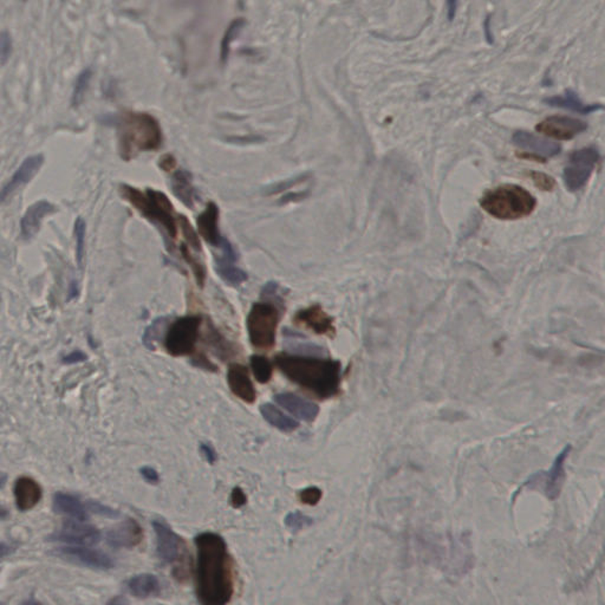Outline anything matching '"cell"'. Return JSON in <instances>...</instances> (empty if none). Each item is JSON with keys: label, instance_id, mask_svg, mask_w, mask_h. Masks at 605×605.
<instances>
[{"label": "cell", "instance_id": "1", "mask_svg": "<svg viewBox=\"0 0 605 605\" xmlns=\"http://www.w3.org/2000/svg\"><path fill=\"white\" fill-rule=\"evenodd\" d=\"M195 591L204 605H225L234 593L233 563L222 535H196Z\"/></svg>", "mask_w": 605, "mask_h": 605}, {"label": "cell", "instance_id": "2", "mask_svg": "<svg viewBox=\"0 0 605 605\" xmlns=\"http://www.w3.org/2000/svg\"><path fill=\"white\" fill-rule=\"evenodd\" d=\"M275 362L288 380L319 399L337 395L342 372L337 361L283 352L276 356Z\"/></svg>", "mask_w": 605, "mask_h": 605}, {"label": "cell", "instance_id": "3", "mask_svg": "<svg viewBox=\"0 0 605 605\" xmlns=\"http://www.w3.org/2000/svg\"><path fill=\"white\" fill-rule=\"evenodd\" d=\"M117 133L118 153L125 161H130L141 153L158 151L162 146L161 125L151 114L125 112L117 123Z\"/></svg>", "mask_w": 605, "mask_h": 605}, {"label": "cell", "instance_id": "4", "mask_svg": "<svg viewBox=\"0 0 605 605\" xmlns=\"http://www.w3.org/2000/svg\"><path fill=\"white\" fill-rule=\"evenodd\" d=\"M120 194L138 209L141 215L166 232L168 238L171 240L176 238L179 219L176 220V209L164 193L153 188H147L146 192H142L136 187L123 184L120 186Z\"/></svg>", "mask_w": 605, "mask_h": 605}, {"label": "cell", "instance_id": "5", "mask_svg": "<svg viewBox=\"0 0 605 605\" xmlns=\"http://www.w3.org/2000/svg\"><path fill=\"white\" fill-rule=\"evenodd\" d=\"M480 205L493 217L518 220L533 212L537 200L525 188L517 184H502L485 193Z\"/></svg>", "mask_w": 605, "mask_h": 605}, {"label": "cell", "instance_id": "6", "mask_svg": "<svg viewBox=\"0 0 605 605\" xmlns=\"http://www.w3.org/2000/svg\"><path fill=\"white\" fill-rule=\"evenodd\" d=\"M279 319V310L277 309L276 305L267 301H259L252 305L246 319L251 344L260 350L273 348Z\"/></svg>", "mask_w": 605, "mask_h": 605}, {"label": "cell", "instance_id": "7", "mask_svg": "<svg viewBox=\"0 0 605 605\" xmlns=\"http://www.w3.org/2000/svg\"><path fill=\"white\" fill-rule=\"evenodd\" d=\"M202 318L188 315L171 323L164 336V348L174 357L191 355L194 352L199 339Z\"/></svg>", "mask_w": 605, "mask_h": 605}, {"label": "cell", "instance_id": "8", "mask_svg": "<svg viewBox=\"0 0 605 605\" xmlns=\"http://www.w3.org/2000/svg\"><path fill=\"white\" fill-rule=\"evenodd\" d=\"M598 161L599 154L593 147L573 151L570 155L563 174L564 184L570 192H577L588 184Z\"/></svg>", "mask_w": 605, "mask_h": 605}, {"label": "cell", "instance_id": "9", "mask_svg": "<svg viewBox=\"0 0 605 605\" xmlns=\"http://www.w3.org/2000/svg\"><path fill=\"white\" fill-rule=\"evenodd\" d=\"M154 527L155 535H156V553L160 560H162L163 563L176 564L180 563L181 565V572H180L179 580H182L186 577V568L184 562L188 558L187 551H186V544L184 539L171 530L169 526L163 524L161 522H153Z\"/></svg>", "mask_w": 605, "mask_h": 605}, {"label": "cell", "instance_id": "10", "mask_svg": "<svg viewBox=\"0 0 605 605\" xmlns=\"http://www.w3.org/2000/svg\"><path fill=\"white\" fill-rule=\"evenodd\" d=\"M100 532L95 526L87 524L85 520L69 519L63 524L61 530L54 535V540L67 545L92 546L98 543Z\"/></svg>", "mask_w": 605, "mask_h": 605}, {"label": "cell", "instance_id": "11", "mask_svg": "<svg viewBox=\"0 0 605 605\" xmlns=\"http://www.w3.org/2000/svg\"><path fill=\"white\" fill-rule=\"evenodd\" d=\"M535 129L547 138L568 141L588 129V125L573 117L550 116L537 125Z\"/></svg>", "mask_w": 605, "mask_h": 605}, {"label": "cell", "instance_id": "12", "mask_svg": "<svg viewBox=\"0 0 605 605\" xmlns=\"http://www.w3.org/2000/svg\"><path fill=\"white\" fill-rule=\"evenodd\" d=\"M57 555L62 557L63 560L94 570H109L114 565L113 560L108 555H105V552L94 550L90 546L67 545L59 547Z\"/></svg>", "mask_w": 605, "mask_h": 605}, {"label": "cell", "instance_id": "13", "mask_svg": "<svg viewBox=\"0 0 605 605\" xmlns=\"http://www.w3.org/2000/svg\"><path fill=\"white\" fill-rule=\"evenodd\" d=\"M293 321L298 326H305L318 335L332 337L336 334L334 318L329 316L319 305H311L309 308L299 310L295 315Z\"/></svg>", "mask_w": 605, "mask_h": 605}, {"label": "cell", "instance_id": "14", "mask_svg": "<svg viewBox=\"0 0 605 605\" xmlns=\"http://www.w3.org/2000/svg\"><path fill=\"white\" fill-rule=\"evenodd\" d=\"M512 142L527 154H534L537 160H545L560 153L558 143L527 131H517L512 138Z\"/></svg>", "mask_w": 605, "mask_h": 605}, {"label": "cell", "instance_id": "15", "mask_svg": "<svg viewBox=\"0 0 605 605\" xmlns=\"http://www.w3.org/2000/svg\"><path fill=\"white\" fill-rule=\"evenodd\" d=\"M59 211L50 201L41 200L34 202L26 209L21 222V237L23 240L29 242L39 232L43 219L54 214Z\"/></svg>", "mask_w": 605, "mask_h": 605}, {"label": "cell", "instance_id": "16", "mask_svg": "<svg viewBox=\"0 0 605 605\" xmlns=\"http://www.w3.org/2000/svg\"><path fill=\"white\" fill-rule=\"evenodd\" d=\"M43 163H44V155L37 154L29 156L28 159L24 160L17 171H14L12 178L8 184H5L1 189L0 199L1 202H5L6 198H9L14 191H17L18 188L30 182L34 179V176L38 171H41Z\"/></svg>", "mask_w": 605, "mask_h": 605}, {"label": "cell", "instance_id": "17", "mask_svg": "<svg viewBox=\"0 0 605 605\" xmlns=\"http://www.w3.org/2000/svg\"><path fill=\"white\" fill-rule=\"evenodd\" d=\"M227 383L231 392L246 403H253L257 399L255 385L250 379V374L245 365L239 363L230 364L227 370Z\"/></svg>", "mask_w": 605, "mask_h": 605}, {"label": "cell", "instance_id": "18", "mask_svg": "<svg viewBox=\"0 0 605 605\" xmlns=\"http://www.w3.org/2000/svg\"><path fill=\"white\" fill-rule=\"evenodd\" d=\"M219 207L215 202L211 201L206 206L204 212L196 217V227L199 234L205 239L207 244L217 247H220L225 239L219 231Z\"/></svg>", "mask_w": 605, "mask_h": 605}, {"label": "cell", "instance_id": "19", "mask_svg": "<svg viewBox=\"0 0 605 605\" xmlns=\"http://www.w3.org/2000/svg\"><path fill=\"white\" fill-rule=\"evenodd\" d=\"M142 538L143 531L141 526L138 525L136 520L130 518L115 526L107 534V542L113 547L131 549L138 546L142 542Z\"/></svg>", "mask_w": 605, "mask_h": 605}, {"label": "cell", "instance_id": "20", "mask_svg": "<svg viewBox=\"0 0 605 605\" xmlns=\"http://www.w3.org/2000/svg\"><path fill=\"white\" fill-rule=\"evenodd\" d=\"M278 405H282L284 410L293 414L296 418L303 421L311 422L317 418L319 408L317 405L305 400L303 397L297 396L293 392H283L275 396Z\"/></svg>", "mask_w": 605, "mask_h": 605}, {"label": "cell", "instance_id": "21", "mask_svg": "<svg viewBox=\"0 0 605 605\" xmlns=\"http://www.w3.org/2000/svg\"><path fill=\"white\" fill-rule=\"evenodd\" d=\"M13 493L16 505L23 512L34 509L42 499V487L37 481L29 476H21L17 479L13 487Z\"/></svg>", "mask_w": 605, "mask_h": 605}, {"label": "cell", "instance_id": "22", "mask_svg": "<svg viewBox=\"0 0 605 605\" xmlns=\"http://www.w3.org/2000/svg\"><path fill=\"white\" fill-rule=\"evenodd\" d=\"M54 509L56 513L62 514L70 519L87 520L89 509L81 501L80 498L67 493H56L54 497Z\"/></svg>", "mask_w": 605, "mask_h": 605}, {"label": "cell", "instance_id": "23", "mask_svg": "<svg viewBox=\"0 0 605 605\" xmlns=\"http://www.w3.org/2000/svg\"><path fill=\"white\" fill-rule=\"evenodd\" d=\"M171 188L173 194L187 209H193L198 199V193L193 184V176L187 171H178L171 176Z\"/></svg>", "mask_w": 605, "mask_h": 605}, {"label": "cell", "instance_id": "24", "mask_svg": "<svg viewBox=\"0 0 605 605\" xmlns=\"http://www.w3.org/2000/svg\"><path fill=\"white\" fill-rule=\"evenodd\" d=\"M128 590L136 598L158 597L161 593L159 580L149 573L136 575L128 582Z\"/></svg>", "mask_w": 605, "mask_h": 605}, {"label": "cell", "instance_id": "25", "mask_svg": "<svg viewBox=\"0 0 605 605\" xmlns=\"http://www.w3.org/2000/svg\"><path fill=\"white\" fill-rule=\"evenodd\" d=\"M234 263L235 262L233 260L219 257L215 259V272L225 282L226 284L238 288L242 283L246 282L248 276H247L246 272L235 266Z\"/></svg>", "mask_w": 605, "mask_h": 605}, {"label": "cell", "instance_id": "26", "mask_svg": "<svg viewBox=\"0 0 605 605\" xmlns=\"http://www.w3.org/2000/svg\"><path fill=\"white\" fill-rule=\"evenodd\" d=\"M260 413L271 426L282 430V432H285V433H291L298 427V423L293 418H288V415H285L282 410H278L273 405H270V403L262 405Z\"/></svg>", "mask_w": 605, "mask_h": 605}, {"label": "cell", "instance_id": "27", "mask_svg": "<svg viewBox=\"0 0 605 605\" xmlns=\"http://www.w3.org/2000/svg\"><path fill=\"white\" fill-rule=\"evenodd\" d=\"M546 103L552 105V107H560V108L570 109L573 112L580 114H588L597 110L599 107L597 105H585L582 100L577 97L576 94L572 92H566L564 96H555L551 98H547L545 100Z\"/></svg>", "mask_w": 605, "mask_h": 605}, {"label": "cell", "instance_id": "28", "mask_svg": "<svg viewBox=\"0 0 605 605\" xmlns=\"http://www.w3.org/2000/svg\"><path fill=\"white\" fill-rule=\"evenodd\" d=\"M244 25H245V21L242 18H237L226 29L225 34H224V37L222 39V44H220V61H222V64H226L227 61H229L232 43L235 41V38L238 36L239 32L242 31Z\"/></svg>", "mask_w": 605, "mask_h": 605}, {"label": "cell", "instance_id": "29", "mask_svg": "<svg viewBox=\"0 0 605 605\" xmlns=\"http://www.w3.org/2000/svg\"><path fill=\"white\" fill-rule=\"evenodd\" d=\"M92 69L90 67H84L83 70L78 74L76 78L74 89H72V105L78 107L83 102L84 96L88 92L89 85L92 82Z\"/></svg>", "mask_w": 605, "mask_h": 605}, {"label": "cell", "instance_id": "30", "mask_svg": "<svg viewBox=\"0 0 605 605\" xmlns=\"http://www.w3.org/2000/svg\"><path fill=\"white\" fill-rule=\"evenodd\" d=\"M207 341H209L211 347L213 348L215 354L220 359H229L231 356H233V346L231 343L227 342L224 336L217 331L213 326H211L207 334Z\"/></svg>", "mask_w": 605, "mask_h": 605}, {"label": "cell", "instance_id": "31", "mask_svg": "<svg viewBox=\"0 0 605 605\" xmlns=\"http://www.w3.org/2000/svg\"><path fill=\"white\" fill-rule=\"evenodd\" d=\"M180 250H181V255H182V258L186 260V263H187L188 265L191 266V268H192L193 275L195 277L196 284L199 285L200 288H204L206 282V277H207L205 265L201 263V262H199V260L191 253V251H189V248H188L186 244H182L181 247H180Z\"/></svg>", "mask_w": 605, "mask_h": 605}, {"label": "cell", "instance_id": "32", "mask_svg": "<svg viewBox=\"0 0 605 605\" xmlns=\"http://www.w3.org/2000/svg\"><path fill=\"white\" fill-rule=\"evenodd\" d=\"M251 368L259 383H267L272 377V364L266 357L253 355L251 357Z\"/></svg>", "mask_w": 605, "mask_h": 605}, {"label": "cell", "instance_id": "33", "mask_svg": "<svg viewBox=\"0 0 605 605\" xmlns=\"http://www.w3.org/2000/svg\"><path fill=\"white\" fill-rule=\"evenodd\" d=\"M85 231L87 225L82 217H77L75 222L76 259L78 266H83L84 253H85Z\"/></svg>", "mask_w": 605, "mask_h": 605}, {"label": "cell", "instance_id": "34", "mask_svg": "<svg viewBox=\"0 0 605 605\" xmlns=\"http://www.w3.org/2000/svg\"><path fill=\"white\" fill-rule=\"evenodd\" d=\"M565 456H566V451L562 453L560 458L555 460V466L552 468L551 472L549 473L550 474V479H547V496L549 497L552 498V493H555V497H557V494H558V482L560 481V476L563 474V463L564 459H565ZM553 499V498H552Z\"/></svg>", "mask_w": 605, "mask_h": 605}, {"label": "cell", "instance_id": "35", "mask_svg": "<svg viewBox=\"0 0 605 605\" xmlns=\"http://www.w3.org/2000/svg\"><path fill=\"white\" fill-rule=\"evenodd\" d=\"M167 321V317L156 318V319L151 323V326L147 328L146 331H145V335H143V343H145V346H146L148 349L155 350V343L159 339L163 326H164V324H166V321Z\"/></svg>", "mask_w": 605, "mask_h": 605}, {"label": "cell", "instance_id": "36", "mask_svg": "<svg viewBox=\"0 0 605 605\" xmlns=\"http://www.w3.org/2000/svg\"><path fill=\"white\" fill-rule=\"evenodd\" d=\"M178 219H179L180 229L182 231V234H184V239L187 240L189 247H192L193 250L198 251V252H201L202 247H201L200 239H199L198 232H195V230L193 229L191 222H188L187 217H184V215H180Z\"/></svg>", "mask_w": 605, "mask_h": 605}, {"label": "cell", "instance_id": "37", "mask_svg": "<svg viewBox=\"0 0 605 605\" xmlns=\"http://www.w3.org/2000/svg\"><path fill=\"white\" fill-rule=\"evenodd\" d=\"M285 524H286L288 529H291L293 531H301L304 527H306V526L311 525L312 524V519L308 517V516H305V514L301 513V512H293V513H290L286 517Z\"/></svg>", "mask_w": 605, "mask_h": 605}, {"label": "cell", "instance_id": "38", "mask_svg": "<svg viewBox=\"0 0 605 605\" xmlns=\"http://www.w3.org/2000/svg\"><path fill=\"white\" fill-rule=\"evenodd\" d=\"M13 43L11 34L8 31H1L0 34V64L4 67L12 54Z\"/></svg>", "mask_w": 605, "mask_h": 605}, {"label": "cell", "instance_id": "39", "mask_svg": "<svg viewBox=\"0 0 605 605\" xmlns=\"http://www.w3.org/2000/svg\"><path fill=\"white\" fill-rule=\"evenodd\" d=\"M530 176L531 179L533 180L534 184H535L537 187L540 188V189H543V191L550 192V191H552V189L555 188V180L552 179L551 176L545 174V173H540V171H531Z\"/></svg>", "mask_w": 605, "mask_h": 605}, {"label": "cell", "instance_id": "40", "mask_svg": "<svg viewBox=\"0 0 605 605\" xmlns=\"http://www.w3.org/2000/svg\"><path fill=\"white\" fill-rule=\"evenodd\" d=\"M301 501L306 505H316L318 501L321 500V491L317 487H308L303 489L299 494Z\"/></svg>", "mask_w": 605, "mask_h": 605}, {"label": "cell", "instance_id": "41", "mask_svg": "<svg viewBox=\"0 0 605 605\" xmlns=\"http://www.w3.org/2000/svg\"><path fill=\"white\" fill-rule=\"evenodd\" d=\"M192 363L194 364L195 367L201 368V369H205V370H209V372H217V367H215V365H214V364L206 357L205 354H199V355H196L195 357L192 359Z\"/></svg>", "mask_w": 605, "mask_h": 605}, {"label": "cell", "instance_id": "42", "mask_svg": "<svg viewBox=\"0 0 605 605\" xmlns=\"http://www.w3.org/2000/svg\"><path fill=\"white\" fill-rule=\"evenodd\" d=\"M246 501V496H245V493H244V491H242V489L235 487V489L232 491V494H231V504H232L233 507L239 509V507L245 505Z\"/></svg>", "mask_w": 605, "mask_h": 605}, {"label": "cell", "instance_id": "43", "mask_svg": "<svg viewBox=\"0 0 605 605\" xmlns=\"http://www.w3.org/2000/svg\"><path fill=\"white\" fill-rule=\"evenodd\" d=\"M159 166L164 171H171L176 167V159L173 155H163L159 160Z\"/></svg>", "mask_w": 605, "mask_h": 605}, {"label": "cell", "instance_id": "44", "mask_svg": "<svg viewBox=\"0 0 605 605\" xmlns=\"http://www.w3.org/2000/svg\"><path fill=\"white\" fill-rule=\"evenodd\" d=\"M87 359V356L85 354H83L82 351H74L72 354H69V355L65 356L64 359H63V362L65 364H75L80 363V362H83Z\"/></svg>", "mask_w": 605, "mask_h": 605}, {"label": "cell", "instance_id": "45", "mask_svg": "<svg viewBox=\"0 0 605 605\" xmlns=\"http://www.w3.org/2000/svg\"><path fill=\"white\" fill-rule=\"evenodd\" d=\"M141 474H142L143 478H145L148 482H151V484H156V482H159V474L155 471L154 468L143 467L142 469H141Z\"/></svg>", "mask_w": 605, "mask_h": 605}, {"label": "cell", "instance_id": "46", "mask_svg": "<svg viewBox=\"0 0 605 605\" xmlns=\"http://www.w3.org/2000/svg\"><path fill=\"white\" fill-rule=\"evenodd\" d=\"M458 5H459V0H447V17L451 21L456 16Z\"/></svg>", "mask_w": 605, "mask_h": 605}, {"label": "cell", "instance_id": "47", "mask_svg": "<svg viewBox=\"0 0 605 605\" xmlns=\"http://www.w3.org/2000/svg\"><path fill=\"white\" fill-rule=\"evenodd\" d=\"M201 452H202V454L205 455L206 460L209 463H215L217 455H215V452L213 451L212 447L209 446V445H202L201 446Z\"/></svg>", "mask_w": 605, "mask_h": 605}, {"label": "cell", "instance_id": "48", "mask_svg": "<svg viewBox=\"0 0 605 605\" xmlns=\"http://www.w3.org/2000/svg\"><path fill=\"white\" fill-rule=\"evenodd\" d=\"M80 295V290H78V285L76 282H72V285H70V288H69V293H67V297H69V301H72V299H75L76 297H78Z\"/></svg>", "mask_w": 605, "mask_h": 605}, {"label": "cell", "instance_id": "49", "mask_svg": "<svg viewBox=\"0 0 605 605\" xmlns=\"http://www.w3.org/2000/svg\"><path fill=\"white\" fill-rule=\"evenodd\" d=\"M24 1H25V0H24Z\"/></svg>", "mask_w": 605, "mask_h": 605}, {"label": "cell", "instance_id": "50", "mask_svg": "<svg viewBox=\"0 0 605 605\" xmlns=\"http://www.w3.org/2000/svg\"><path fill=\"white\" fill-rule=\"evenodd\" d=\"M63 1H64V0H63Z\"/></svg>", "mask_w": 605, "mask_h": 605}]
</instances>
